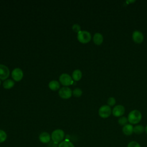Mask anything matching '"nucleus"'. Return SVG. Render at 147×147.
I'll use <instances>...</instances> for the list:
<instances>
[{"instance_id":"7ed1b4c3","label":"nucleus","mask_w":147,"mask_h":147,"mask_svg":"<svg viewBox=\"0 0 147 147\" xmlns=\"http://www.w3.org/2000/svg\"><path fill=\"white\" fill-rule=\"evenodd\" d=\"M64 132L61 129H56L51 134V138L54 143H60L64 137Z\"/></svg>"},{"instance_id":"ddd939ff","label":"nucleus","mask_w":147,"mask_h":147,"mask_svg":"<svg viewBox=\"0 0 147 147\" xmlns=\"http://www.w3.org/2000/svg\"><path fill=\"white\" fill-rule=\"evenodd\" d=\"M93 41L97 45H101L103 41V35L100 33H95L93 36Z\"/></svg>"},{"instance_id":"393cba45","label":"nucleus","mask_w":147,"mask_h":147,"mask_svg":"<svg viewBox=\"0 0 147 147\" xmlns=\"http://www.w3.org/2000/svg\"><path fill=\"white\" fill-rule=\"evenodd\" d=\"M145 131L146 132V133L147 134V125L146 126V127H145Z\"/></svg>"},{"instance_id":"6e6552de","label":"nucleus","mask_w":147,"mask_h":147,"mask_svg":"<svg viewBox=\"0 0 147 147\" xmlns=\"http://www.w3.org/2000/svg\"><path fill=\"white\" fill-rule=\"evenodd\" d=\"M24 76L23 71L19 68H14L11 72V77L16 82L20 81Z\"/></svg>"},{"instance_id":"4be33fe9","label":"nucleus","mask_w":147,"mask_h":147,"mask_svg":"<svg viewBox=\"0 0 147 147\" xmlns=\"http://www.w3.org/2000/svg\"><path fill=\"white\" fill-rule=\"evenodd\" d=\"M116 103V100L114 97H110L109 98L108 100H107V104L108 106H109L110 107L111 106H113L115 105V104Z\"/></svg>"},{"instance_id":"412c9836","label":"nucleus","mask_w":147,"mask_h":147,"mask_svg":"<svg viewBox=\"0 0 147 147\" xmlns=\"http://www.w3.org/2000/svg\"><path fill=\"white\" fill-rule=\"evenodd\" d=\"M72 94L75 97H80L82 95V91L79 88H76L72 91Z\"/></svg>"},{"instance_id":"b1692460","label":"nucleus","mask_w":147,"mask_h":147,"mask_svg":"<svg viewBox=\"0 0 147 147\" xmlns=\"http://www.w3.org/2000/svg\"><path fill=\"white\" fill-rule=\"evenodd\" d=\"M72 30L74 32L79 33L80 31H81L80 26L77 24H75L72 26Z\"/></svg>"},{"instance_id":"a211bd4d","label":"nucleus","mask_w":147,"mask_h":147,"mask_svg":"<svg viewBox=\"0 0 147 147\" xmlns=\"http://www.w3.org/2000/svg\"><path fill=\"white\" fill-rule=\"evenodd\" d=\"M58 147H75V146L71 142L67 140H65L61 141L59 144Z\"/></svg>"},{"instance_id":"f8f14e48","label":"nucleus","mask_w":147,"mask_h":147,"mask_svg":"<svg viewBox=\"0 0 147 147\" xmlns=\"http://www.w3.org/2000/svg\"><path fill=\"white\" fill-rule=\"evenodd\" d=\"M133 126L131 124H126L122 127V132L126 136H130L133 133Z\"/></svg>"},{"instance_id":"2eb2a0df","label":"nucleus","mask_w":147,"mask_h":147,"mask_svg":"<svg viewBox=\"0 0 147 147\" xmlns=\"http://www.w3.org/2000/svg\"><path fill=\"white\" fill-rule=\"evenodd\" d=\"M49 88L52 91H56L60 88V84L56 80H52L49 83Z\"/></svg>"},{"instance_id":"423d86ee","label":"nucleus","mask_w":147,"mask_h":147,"mask_svg":"<svg viewBox=\"0 0 147 147\" xmlns=\"http://www.w3.org/2000/svg\"><path fill=\"white\" fill-rule=\"evenodd\" d=\"M72 94V91L71 88L67 87H63L59 91V95L63 99H68L71 97Z\"/></svg>"},{"instance_id":"9d476101","label":"nucleus","mask_w":147,"mask_h":147,"mask_svg":"<svg viewBox=\"0 0 147 147\" xmlns=\"http://www.w3.org/2000/svg\"><path fill=\"white\" fill-rule=\"evenodd\" d=\"M9 68L3 64H0V79L6 80L9 76Z\"/></svg>"},{"instance_id":"a878e982","label":"nucleus","mask_w":147,"mask_h":147,"mask_svg":"<svg viewBox=\"0 0 147 147\" xmlns=\"http://www.w3.org/2000/svg\"><path fill=\"white\" fill-rule=\"evenodd\" d=\"M1 80H0V85H1Z\"/></svg>"},{"instance_id":"20e7f679","label":"nucleus","mask_w":147,"mask_h":147,"mask_svg":"<svg viewBox=\"0 0 147 147\" xmlns=\"http://www.w3.org/2000/svg\"><path fill=\"white\" fill-rule=\"evenodd\" d=\"M112 113L111 107L108 105L102 106L98 111L99 115L102 118H107L110 116Z\"/></svg>"},{"instance_id":"0eeeda50","label":"nucleus","mask_w":147,"mask_h":147,"mask_svg":"<svg viewBox=\"0 0 147 147\" xmlns=\"http://www.w3.org/2000/svg\"><path fill=\"white\" fill-rule=\"evenodd\" d=\"M125 111V109L123 106L118 105L115 106L112 110V114L115 117H122Z\"/></svg>"},{"instance_id":"39448f33","label":"nucleus","mask_w":147,"mask_h":147,"mask_svg":"<svg viewBox=\"0 0 147 147\" xmlns=\"http://www.w3.org/2000/svg\"><path fill=\"white\" fill-rule=\"evenodd\" d=\"M59 81L62 85L64 87H67L72 84L74 83L73 79L71 76L66 73L62 74L59 77Z\"/></svg>"},{"instance_id":"9b49d317","label":"nucleus","mask_w":147,"mask_h":147,"mask_svg":"<svg viewBox=\"0 0 147 147\" xmlns=\"http://www.w3.org/2000/svg\"><path fill=\"white\" fill-rule=\"evenodd\" d=\"M39 140L41 142L43 143V144H47L48 143L51 138V136H50V134L46 132V131H44L42 132L38 137Z\"/></svg>"},{"instance_id":"f257e3e1","label":"nucleus","mask_w":147,"mask_h":147,"mask_svg":"<svg viewBox=\"0 0 147 147\" xmlns=\"http://www.w3.org/2000/svg\"><path fill=\"white\" fill-rule=\"evenodd\" d=\"M142 119V114L138 110H131L128 114L127 119L130 124H137Z\"/></svg>"},{"instance_id":"f3484780","label":"nucleus","mask_w":147,"mask_h":147,"mask_svg":"<svg viewBox=\"0 0 147 147\" xmlns=\"http://www.w3.org/2000/svg\"><path fill=\"white\" fill-rule=\"evenodd\" d=\"M145 131V127L141 125H138L133 127V133L136 134H141Z\"/></svg>"},{"instance_id":"f03ea898","label":"nucleus","mask_w":147,"mask_h":147,"mask_svg":"<svg viewBox=\"0 0 147 147\" xmlns=\"http://www.w3.org/2000/svg\"><path fill=\"white\" fill-rule=\"evenodd\" d=\"M77 38L80 42L86 44L89 42L91 40V35L88 31L81 30L78 33Z\"/></svg>"},{"instance_id":"aec40b11","label":"nucleus","mask_w":147,"mask_h":147,"mask_svg":"<svg viewBox=\"0 0 147 147\" xmlns=\"http://www.w3.org/2000/svg\"><path fill=\"white\" fill-rule=\"evenodd\" d=\"M7 138V134L2 130L0 129V143L3 142Z\"/></svg>"},{"instance_id":"5701e85b","label":"nucleus","mask_w":147,"mask_h":147,"mask_svg":"<svg viewBox=\"0 0 147 147\" xmlns=\"http://www.w3.org/2000/svg\"><path fill=\"white\" fill-rule=\"evenodd\" d=\"M127 147H141V146L137 142L133 141L130 142L127 144Z\"/></svg>"},{"instance_id":"6ab92c4d","label":"nucleus","mask_w":147,"mask_h":147,"mask_svg":"<svg viewBox=\"0 0 147 147\" xmlns=\"http://www.w3.org/2000/svg\"><path fill=\"white\" fill-rule=\"evenodd\" d=\"M127 122H128V119H127V118L125 117H119V118L118 119V123L121 125V126H125L126 125V124H127Z\"/></svg>"},{"instance_id":"dca6fc26","label":"nucleus","mask_w":147,"mask_h":147,"mask_svg":"<svg viewBox=\"0 0 147 147\" xmlns=\"http://www.w3.org/2000/svg\"><path fill=\"white\" fill-rule=\"evenodd\" d=\"M14 82L11 79H6L3 83V87L5 89H10L14 86Z\"/></svg>"},{"instance_id":"4468645a","label":"nucleus","mask_w":147,"mask_h":147,"mask_svg":"<svg viewBox=\"0 0 147 147\" xmlns=\"http://www.w3.org/2000/svg\"><path fill=\"white\" fill-rule=\"evenodd\" d=\"M82 77V73L80 69H75L74 71L72 74V78L75 81H79Z\"/></svg>"},{"instance_id":"1a4fd4ad","label":"nucleus","mask_w":147,"mask_h":147,"mask_svg":"<svg viewBox=\"0 0 147 147\" xmlns=\"http://www.w3.org/2000/svg\"><path fill=\"white\" fill-rule=\"evenodd\" d=\"M144 34L140 30H135L132 34V39L137 44H140L144 41Z\"/></svg>"}]
</instances>
